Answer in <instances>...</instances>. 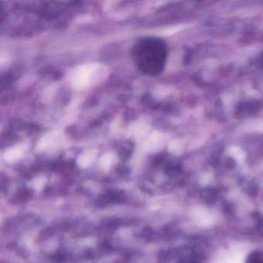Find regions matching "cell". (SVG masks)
<instances>
[{"label": "cell", "instance_id": "obj_1", "mask_svg": "<svg viewBox=\"0 0 263 263\" xmlns=\"http://www.w3.org/2000/svg\"><path fill=\"white\" fill-rule=\"evenodd\" d=\"M133 57L141 72L153 74L161 64L162 50L156 41L144 38L135 44L133 49Z\"/></svg>", "mask_w": 263, "mask_h": 263}]
</instances>
